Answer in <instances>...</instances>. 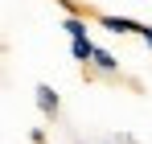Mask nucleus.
<instances>
[{
  "instance_id": "obj_1",
  "label": "nucleus",
  "mask_w": 152,
  "mask_h": 144,
  "mask_svg": "<svg viewBox=\"0 0 152 144\" xmlns=\"http://www.w3.org/2000/svg\"><path fill=\"white\" fill-rule=\"evenodd\" d=\"M33 95H37V107H41V115H45V120H53V115L62 111V99H58V91H53L50 82H37V91H33Z\"/></svg>"
},
{
  "instance_id": "obj_2",
  "label": "nucleus",
  "mask_w": 152,
  "mask_h": 144,
  "mask_svg": "<svg viewBox=\"0 0 152 144\" xmlns=\"http://www.w3.org/2000/svg\"><path fill=\"white\" fill-rule=\"evenodd\" d=\"M95 21L111 33H144V21H132V17H111V12H99Z\"/></svg>"
},
{
  "instance_id": "obj_3",
  "label": "nucleus",
  "mask_w": 152,
  "mask_h": 144,
  "mask_svg": "<svg viewBox=\"0 0 152 144\" xmlns=\"http://www.w3.org/2000/svg\"><path fill=\"white\" fill-rule=\"evenodd\" d=\"M70 54H74V62L86 66V62L95 58V41H91V37H70Z\"/></svg>"
},
{
  "instance_id": "obj_4",
  "label": "nucleus",
  "mask_w": 152,
  "mask_h": 144,
  "mask_svg": "<svg viewBox=\"0 0 152 144\" xmlns=\"http://www.w3.org/2000/svg\"><path fill=\"white\" fill-rule=\"evenodd\" d=\"M91 62H95V70H99V74H119V62H115L107 49H99V46H95V58H91Z\"/></svg>"
},
{
  "instance_id": "obj_5",
  "label": "nucleus",
  "mask_w": 152,
  "mask_h": 144,
  "mask_svg": "<svg viewBox=\"0 0 152 144\" xmlns=\"http://www.w3.org/2000/svg\"><path fill=\"white\" fill-rule=\"evenodd\" d=\"M62 29H66L70 37H86V21H82V17H66V21H62Z\"/></svg>"
},
{
  "instance_id": "obj_6",
  "label": "nucleus",
  "mask_w": 152,
  "mask_h": 144,
  "mask_svg": "<svg viewBox=\"0 0 152 144\" xmlns=\"http://www.w3.org/2000/svg\"><path fill=\"white\" fill-rule=\"evenodd\" d=\"M140 37H144V46L152 49V25H144V33H140Z\"/></svg>"
}]
</instances>
